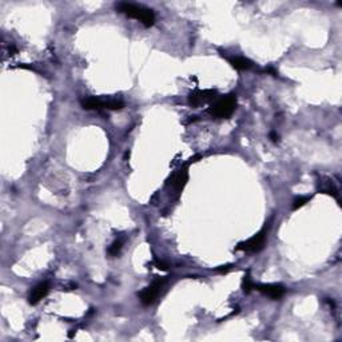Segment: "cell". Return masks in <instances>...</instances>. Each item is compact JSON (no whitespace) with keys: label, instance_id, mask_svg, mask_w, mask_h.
<instances>
[{"label":"cell","instance_id":"cell-11","mask_svg":"<svg viewBox=\"0 0 342 342\" xmlns=\"http://www.w3.org/2000/svg\"><path fill=\"white\" fill-rule=\"evenodd\" d=\"M321 185H322V186H321V192H325V194L333 195L337 201H340V198H338V190H337L336 186L333 185V182L327 179L326 182H321Z\"/></svg>","mask_w":342,"mask_h":342},{"label":"cell","instance_id":"cell-9","mask_svg":"<svg viewBox=\"0 0 342 342\" xmlns=\"http://www.w3.org/2000/svg\"><path fill=\"white\" fill-rule=\"evenodd\" d=\"M226 59L231 64V67H234L238 71H247V69L254 68V63L251 62L250 59L245 58V56L234 55V56H226Z\"/></svg>","mask_w":342,"mask_h":342},{"label":"cell","instance_id":"cell-2","mask_svg":"<svg viewBox=\"0 0 342 342\" xmlns=\"http://www.w3.org/2000/svg\"><path fill=\"white\" fill-rule=\"evenodd\" d=\"M237 108V98L233 94L230 95L218 96L213 103H210L208 112L213 118L217 119H227L233 115Z\"/></svg>","mask_w":342,"mask_h":342},{"label":"cell","instance_id":"cell-8","mask_svg":"<svg viewBox=\"0 0 342 342\" xmlns=\"http://www.w3.org/2000/svg\"><path fill=\"white\" fill-rule=\"evenodd\" d=\"M48 291H50V283L47 281L37 283L36 286L31 290V293H30L28 302L31 305H36L39 301H42L47 295Z\"/></svg>","mask_w":342,"mask_h":342},{"label":"cell","instance_id":"cell-3","mask_svg":"<svg viewBox=\"0 0 342 342\" xmlns=\"http://www.w3.org/2000/svg\"><path fill=\"white\" fill-rule=\"evenodd\" d=\"M267 237V230L266 227H263L261 231H258L256 235H253L251 238H249L245 242H240L238 243V246L235 247L237 250L245 251V253H258L263 249L265 242H266Z\"/></svg>","mask_w":342,"mask_h":342},{"label":"cell","instance_id":"cell-6","mask_svg":"<svg viewBox=\"0 0 342 342\" xmlns=\"http://www.w3.org/2000/svg\"><path fill=\"white\" fill-rule=\"evenodd\" d=\"M258 291H261L262 294H265V295H267L269 298L272 299H279L282 298L283 295H285V288H283L282 285H278V283H269V285H266V283H263V285H258V283H256V288Z\"/></svg>","mask_w":342,"mask_h":342},{"label":"cell","instance_id":"cell-13","mask_svg":"<svg viewBox=\"0 0 342 342\" xmlns=\"http://www.w3.org/2000/svg\"><path fill=\"white\" fill-rule=\"evenodd\" d=\"M123 107H124V103L120 99H106L104 101L106 110H122Z\"/></svg>","mask_w":342,"mask_h":342},{"label":"cell","instance_id":"cell-15","mask_svg":"<svg viewBox=\"0 0 342 342\" xmlns=\"http://www.w3.org/2000/svg\"><path fill=\"white\" fill-rule=\"evenodd\" d=\"M310 201V197H298L295 198L293 201V210H297V208L302 207V206H305L306 203Z\"/></svg>","mask_w":342,"mask_h":342},{"label":"cell","instance_id":"cell-14","mask_svg":"<svg viewBox=\"0 0 342 342\" xmlns=\"http://www.w3.org/2000/svg\"><path fill=\"white\" fill-rule=\"evenodd\" d=\"M123 247V239L122 238H119V239L114 240L112 242V245L108 247V254L112 256H118L119 253H120V250H122Z\"/></svg>","mask_w":342,"mask_h":342},{"label":"cell","instance_id":"cell-1","mask_svg":"<svg viewBox=\"0 0 342 342\" xmlns=\"http://www.w3.org/2000/svg\"><path fill=\"white\" fill-rule=\"evenodd\" d=\"M115 8H117L118 12L124 14V15H127L128 17H133V19H135V20L140 21L144 27L154 26V23H155L154 11L150 10V8H147V7L122 1V3H118V4L115 5Z\"/></svg>","mask_w":342,"mask_h":342},{"label":"cell","instance_id":"cell-10","mask_svg":"<svg viewBox=\"0 0 342 342\" xmlns=\"http://www.w3.org/2000/svg\"><path fill=\"white\" fill-rule=\"evenodd\" d=\"M104 101L99 96H86L83 99H80V104L85 110H102L104 108Z\"/></svg>","mask_w":342,"mask_h":342},{"label":"cell","instance_id":"cell-7","mask_svg":"<svg viewBox=\"0 0 342 342\" xmlns=\"http://www.w3.org/2000/svg\"><path fill=\"white\" fill-rule=\"evenodd\" d=\"M188 181V171L187 167H182L179 170H176L169 179V185H170L176 192H181L183 190V187L187 185Z\"/></svg>","mask_w":342,"mask_h":342},{"label":"cell","instance_id":"cell-5","mask_svg":"<svg viewBox=\"0 0 342 342\" xmlns=\"http://www.w3.org/2000/svg\"><path fill=\"white\" fill-rule=\"evenodd\" d=\"M218 98V94L215 90H197L192 91L188 95V104L194 108L206 104V103H213Z\"/></svg>","mask_w":342,"mask_h":342},{"label":"cell","instance_id":"cell-12","mask_svg":"<svg viewBox=\"0 0 342 342\" xmlns=\"http://www.w3.org/2000/svg\"><path fill=\"white\" fill-rule=\"evenodd\" d=\"M254 288H256V282L251 279L250 273L247 272L245 274V277H243V281H242V289H243V291L246 294H249Z\"/></svg>","mask_w":342,"mask_h":342},{"label":"cell","instance_id":"cell-4","mask_svg":"<svg viewBox=\"0 0 342 342\" xmlns=\"http://www.w3.org/2000/svg\"><path fill=\"white\" fill-rule=\"evenodd\" d=\"M165 278H158V279H155L154 282L151 283L150 286L143 289V290L139 293L140 302H142L144 306H149V305L154 304L155 301H156V298L159 297L160 291H162V289L165 286Z\"/></svg>","mask_w":342,"mask_h":342},{"label":"cell","instance_id":"cell-16","mask_svg":"<svg viewBox=\"0 0 342 342\" xmlns=\"http://www.w3.org/2000/svg\"><path fill=\"white\" fill-rule=\"evenodd\" d=\"M154 263H155V266L158 267L159 270H162V272H167V270H169V265H167L166 262L160 261V259H155Z\"/></svg>","mask_w":342,"mask_h":342},{"label":"cell","instance_id":"cell-18","mask_svg":"<svg viewBox=\"0 0 342 342\" xmlns=\"http://www.w3.org/2000/svg\"><path fill=\"white\" fill-rule=\"evenodd\" d=\"M270 138H272L273 142H277L278 139H279V137H278L277 134H275V133H274V131H273V133H270Z\"/></svg>","mask_w":342,"mask_h":342},{"label":"cell","instance_id":"cell-17","mask_svg":"<svg viewBox=\"0 0 342 342\" xmlns=\"http://www.w3.org/2000/svg\"><path fill=\"white\" fill-rule=\"evenodd\" d=\"M229 269H230V265H227V266H221V267H219V269H217V272H219V273H226V272H227V270H229Z\"/></svg>","mask_w":342,"mask_h":342}]
</instances>
